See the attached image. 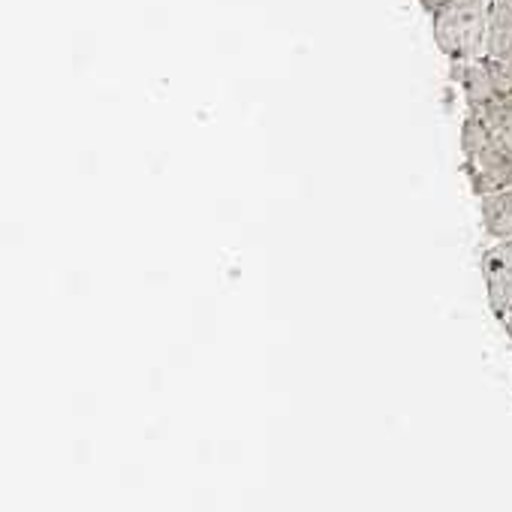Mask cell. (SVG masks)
<instances>
[{"mask_svg":"<svg viewBox=\"0 0 512 512\" xmlns=\"http://www.w3.org/2000/svg\"><path fill=\"white\" fill-rule=\"evenodd\" d=\"M479 220L491 241L512 238V187L479 196Z\"/></svg>","mask_w":512,"mask_h":512,"instance_id":"3","label":"cell"},{"mask_svg":"<svg viewBox=\"0 0 512 512\" xmlns=\"http://www.w3.org/2000/svg\"><path fill=\"white\" fill-rule=\"evenodd\" d=\"M461 4H488V0H419V7H422L428 16L440 13L443 7H461Z\"/></svg>","mask_w":512,"mask_h":512,"instance_id":"6","label":"cell"},{"mask_svg":"<svg viewBox=\"0 0 512 512\" xmlns=\"http://www.w3.org/2000/svg\"><path fill=\"white\" fill-rule=\"evenodd\" d=\"M473 115H479L488 124L494 139L512 145V97H500V100H494L491 106H485V109H479Z\"/></svg>","mask_w":512,"mask_h":512,"instance_id":"4","label":"cell"},{"mask_svg":"<svg viewBox=\"0 0 512 512\" xmlns=\"http://www.w3.org/2000/svg\"><path fill=\"white\" fill-rule=\"evenodd\" d=\"M482 281L485 299L497 323L512 320V238L491 241L482 253Z\"/></svg>","mask_w":512,"mask_h":512,"instance_id":"2","label":"cell"},{"mask_svg":"<svg viewBox=\"0 0 512 512\" xmlns=\"http://www.w3.org/2000/svg\"><path fill=\"white\" fill-rule=\"evenodd\" d=\"M488 142H491V130H488V124H485L479 115L464 112V121H461V160L476 157Z\"/></svg>","mask_w":512,"mask_h":512,"instance_id":"5","label":"cell"},{"mask_svg":"<svg viewBox=\"0 0 512 512\" xmlns=\"http://www.w3.org/2000/svg\"><path fill=\"white\" fill-rule=\"evenodd\" d=\"M491 4V0H488ZM488 4H461L443 7L431 16V31L440 55L449 64H464L485 58V37H488Z\"/></svg>","mask_w":512,"mask_h":512,"instance_id":"1","label":"cell"}]
</instances>
